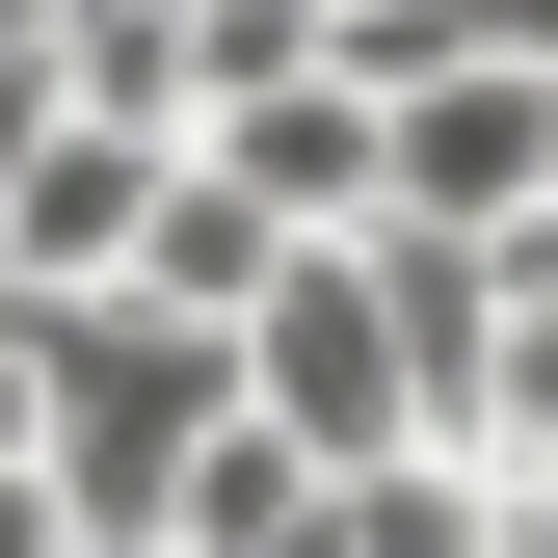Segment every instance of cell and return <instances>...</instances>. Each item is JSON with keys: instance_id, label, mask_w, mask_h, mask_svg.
<instances>
[{"instance_id": "obj_1", "label": "cell", "mask_w": 558, "mask_h": 558, "mask_svg": "<svg viewBox=\"0 0 558 558\" xmlns=\"http://www.w3.org/2000/svg\"><path fill=\"white\" fill-rule=\"evenodd\" d=\"M240 452V345L214 319H53V506L81 532H186V478Z\"/></svg>"}, {"instance_id": "obj_2", "label": "cell", "mask_w": 558, "mask_h": 558, "mask_svg": "<svg viewBox=\"0 0 558 558\" xmlns=\"http://www.w3.org/2000/svg\"><path fill=\"white\" fill-rule=\"evenodd\" d=\"M0 558H81V506H53V478H0Z\"/></svg>"}]
</instances>
